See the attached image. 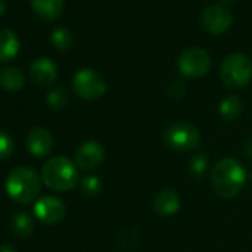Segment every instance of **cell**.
I'll return each mask as SVG.
<instances>
[{"label": "cell", "instance_id": "obj_23", "mask_svg": "<svg viewBox=\"0 0 252 252\" xmlns=\"http://www.w3.org/2000/svg\"><path fill=\"white\" fill-rule=\"evenodd\" d=\"M14 147H15V144H14L12 137L6 131L0 129V160L8 159L12 155Z\"/></svg>", "mask_w": 252, "mask_h": 252}, {"label": "cell", "instance_id": "obj_19", "mask_svg": "<svg viewBox=\"0 0 252 252\" xmlns=\"http://www.w3.org/2000/svg\"><path fill=\"white\" fill-rule=\"evenodd\" d=\"M51 40L58 51H67L74 45V36L67 27L55 29L51 34Z\"/></svg>", "mask_w": 252, "mask_h": 252}, {"label": "cell", "instance_id": "obj_29", "mask_svg": "<svg viewBox=\"0 0 252 252\" xmlns=\"http://www.w3.org/2000/svg\"><path fill=\"white\" fill-rule=\"evenodd\" d=\"M251 180H252V171H251Z\"/></svg>", "mask_w": 252, "mask_h": 252}, {"label": "cell", "instance_id": "obj_2", "mask_svg": "<svg viewBox=\"0 0 252 252\" xmlns=\"http://www.w3.org/2000/svg\"><path fill=\"white\" fill-rule=\"evenodd\" d=\"M42 187V178L29 166H18L12 169L6 178V191L12 200L21 205L32 203Z\"/></svg>", "mask_w": 252, "mask_h": 252}, {"label": "cell", "instance_id": "obj_11", "mask_svg": "<svg viewBox=\"0 0 252 252\" xmlns=\"http://www.w3.org/2000/svg\"><path fill=\"white\" fill-rule=\"evenodd\" d=\"M30 77L40 88L51 86L58 77V67L49 58H39L30 65Z\"/></svg>", "mask_w": 252, "mask_h": 252}, {"label": "cell", "instance_id": "obj_15", "mask_svg": "<svg viewBox=\"0 0 252 252\" xmlns=\"http://www.w3.org/2000/svg\"><path fill=\"white\" fill-rule=\"evenodd\" d=\"M20 51V39L18 36L9 30H0V63H8L17 57Z\"/></svg>", "mask_w": 252, "mask_h": 252}, {"label": "cell", "instance_id": "obj_5", "mask_svg": "<svg viewBox=\"0 0 252 252\" xmlns=\"http://www.w3.org/2000/svg\"><path fill=\"white\" fill-rule=\"evenodd\" d=\"M165 144L175 152H191L200 144V132L190 122H175L163 131Z\"/></svg>", "mask_w": 252, "mask_h": 252}, {"label": "cell", "instance_id": "obj_8", "mask_svg": "<svg viewBox=\"0 0 252 252\" xmlns=\"http://www.w3.org/2000/svg\"><path fill=\"white\" fill-rule=\"evenodd\" d=\"M233 15L224 5H211L202 14V27L209 34H222L230 29Z\"/></svg>", "mask_w": 252, "mask_h": 252}, {"label": "cell", "instance_id": "obj_21", "mask_svg": "<svg viewBox=\"0 0 252 252\" xmlns=\"http://www.w3.org/2000/svg\"><path fill=\"white\" fill-rule=\"evenodd\" d=\"M189 169H190V174L194 177V178H202L205 177V174L208 172L209 169V160H208V156L205 153H197L194 155L190 162H189Z\"/></svg>", "mask_w": 252, "mask_h": 252}, {"label": "cell", "instance_id": "obj_18", "mask_svg": "<svg viewBox=\"0 0 252 252\" xmlns=\"http://www.w3.org/2000/svg\"><path fill=\"white\" fill-rule=\"evenodd\" d=\"M242 108H243V104L240 98L236 95H228L220 102V116L225 122H234L240 117Z\"/></svg>", "mask_w": 252, "mask_h": 252}, {"label": "cell", "instance_id": "obj_17", "mask_svg": "<svg viewBox=\"0 0 252 252\" xmlns=\"http://www.w3.org/2000/svg\"><path fill=\"white\" fill-rule=\"evenodd\" d=\"M11 228L18 237H29L34 230V221L29 212L18 211L11 218Z\"/></svg>", "mask_w": 252, "mask_h": 252}, {"label": "cell", "instance_id": "obj_22", "mask_svg": "<svg viewBox=\"0 0 252 252\" xmlns=\"http://www.w3.org/2000/svg\"><path fill=\"white\" fill-rule=\"evenodd\" d=\"M80 189H82L83 194L94 197V196L101 194V191H102V183H101V180L98 177L89 175V177H85L80 181Z\"/></svg>", "mask_w": 252, "mask_h": 252}, {"label": "cell", "instance_id": "obj_10", "mask_svg": "<svg viewBox=\"0 0 252 252\" xmlns=\"http://www.w3.org/2000/svg\"><path fill=\"white\" fill-rule=\"evenodd\" d=\"M34 215L45 224H57L65 217V205L55 196H43L34 203Z\"/></svg>", "mask_w": 252, "mask_h": 252}, {"label": "cell", "instance_id": "obj_27", "mask_svg": "<svg viewBox=\"0 0 252 252\" xmlns=\"http://www.w3.org/2000/svg\"><path fill=\"white\" fill-rule=\"evenodd\" d=\"M5 12H6V5H5L3 0H0V15L5 14Z\"/></svg>", "mask_w": 252, "mask_h": 252}, {"label": "cell", "instance_id": "obj_1", "mask_svg": "<svg viewBox=\"0 0 252 252\" xmlns=\"http://www.w3.org/2000/svg\"><path fill=\"white\" fill-rule=\"evenodd\" d=\"M211 180L218 196L224 199H233L242 191L246 183V172L240 162L233 158H225L215 165Z\"/></svg>", "mask_w": 252, "mask_h": 252}, {"label": "cell", "instance_id": "obj_6", "mask_svg": "<svg viewBox=\"0 0 252 252\" xmlns=\"http://www.w3.org/2000/svg\"><path fill=\"white\" fill-rule=\"evenodd\" d=\"M73 91L83 99H98L107 91V82L92 68L79 70L73 77Z\"/></svg>", "mask_w": 252, "mask_h": 252}, {"label": "cell", "instance_id": "obj_28", "mask_svg": "<svg viewBox=\"0 0 252 252\" xmlns=\"http://www.w3.org/2000/svg\"><path fill=\"white\" fill-rule=\"evenodd\" d=\"M221 2H222V3H234L236 0H221Z\"/></svg>", "mask_w": 252, "mask_h": 252}, {"label": "cell", "instance_id": "obj_7", "mask_svg": "<svg viewBox=\"0 0 252 252\" xmlns=\"http://www.w3.org/2000/svg\"><path fill=\"white\" fill-rule=\"evenodd\" d=\"M178 68L186 77H202L211 70V57L200 48L186 49L178 58Z\"/></svg>", "mask_w": 252, "mask_h": 252}, {"label": "cell", "instance_id": "obj_16", "mask_svg": "<svg viewBox=\"0 0 252 252\" xmlns=\"http://www.w3.org/2000/svg\"><path fill=\"white\" fill-rule=\"evenodd\" d=\"M26 83V77L23 71L17 67H5L0 70V86L5 91L17 92Z\"/></svg>", "mask_w": 252, "mask_h": 252}, {"label": "cell", "instance_id": "obj_9", "mask_svg": "<svg viewBox=\"0 0 252 252\" xmlns=\"http://www.w3.org/2000/svg\"><path fill=\"white\" fill-rule=\"evenodd\" d=\"M105 158V150L98 141H86L83 143L74 156V163L79 169L91 172L95 171Z\"/></svg>", "mask_w": 252, "mask_h": 252}, {"label": "cell", "instance_id": "obj_26", "mask_svg": "<svg viewBox=\"0 0 252 252\" xmlns=\"http://www.w3.org/2000/svg\"><path fill=\"white\" fill-rule=\"evenodd\" d=\"M0 252H17V249L12 245H2L0 246Z\"/></svg>", "mask_w": 252, "mask_h": 252}, {"label": "cell", "instance_id": "obj_14", "mask_svg": "<svg viewBox=\"0 0 252 252\" xmlns=\"http://www.w3.org/2000/svg\"><path fill=\"white\" fill-rule=\"evenodd\" d=\"M32 8L43 21H55L64 11V0H30Z\"/></svg>", "mask_w": 252, "mask_h": 252}, {"label": "cell", "instance_id": "obj_25", "mask_svg": "<svg viewBox=\"0 0 252 252\" xmlns=\"http://www.w3.org/2000/svg\"><path fill=\"white\" fill-rule=\"evenodd\" d=\"M245 153L252 158V137L245 143Z\"/></svg>", "mask_w": 252, "mask_h": 252}, {"label": "cell", "instance_id": "obj_20", "mask_svg": "<svg viewBox=\"0 0 252 252\" xmlns=\"http://www.w3.org/2000/svg\"><path fill=\"white\" fill-rule=\"evenodd\" d=\"M46 104L55 111H60V110L65 108V105L68 104V92H67V89L63 88V86L54 88L46 96Z\"/></svg>", "mask_w": 252, "mask_h": 252}, {"label": "cell", "instance_id": "obj_13", "mask_svg": "<svg viewBox=\"0 0 252 252\" xmlns=\"http://www.w3.org/2000/svg\"><path fill=\"white\" fill-rule=\"evenodd\" d=\"M181 208V197L172 189H165L159 191L153 200V209L160 217H172Z\"/></svg>", "mask_w": 252, "mask_h": 252}, {"label": "cell", "instance_id": "obj_12", "mask_svg": "<svg viewBox=\"0 0 252 252\" xmlns=\"http://www.w3.org/2000/svg\"><path fill=\"white\" fill-rule=\"evenodd\" d=\"M54 147L52 134L46 128H34L27 137V150L34 158H45Z\"/></svg>", "mask_w": 252, "mask_h": 252}, {"label": "cell", "instance_id": "obj_4", "mask_svg": "<svg viewBox=\"0 0 252 252\" xmlns=\"http://www.w3.org/2000/svg\"><path fill=\"white\" fill-rule=\"evenodd\" d=\"M221 79L231 89L245 88L252 79V61L240 52L230 54L221 64Z\"/></svg>", "mask_w": 252, "mask_h": 252}, {"label": "cell", "instance_id": "obj_24", "mask_svg": "<svg viewBox=\"0 0 252 252\" xmlns=\"http://www.w3.org/2000/svg\"><path fill=\"white\" fill-rule=\"evenodd\" d=\"M186 92V86L183 82H175L169 86V95L172 98H181Z\"/></svg>", "mask_w": 252, "mask_h": 252}, {"label": "cell", "instance_id": "obj_3", "mask_svg": "<svg viewBox=\"0 0 252 252\" xmlns=\"http://www.w3.org/2000/svg\"><path fill=\"white\" fill-rule=\"evenodd\" d=\"M42 180L46 187L55 191H68L79 183L76 163L64 156L49 159L42 169Z\"/></svg>", "mask_w": 252, "mask_h": 252}]
</instances>
